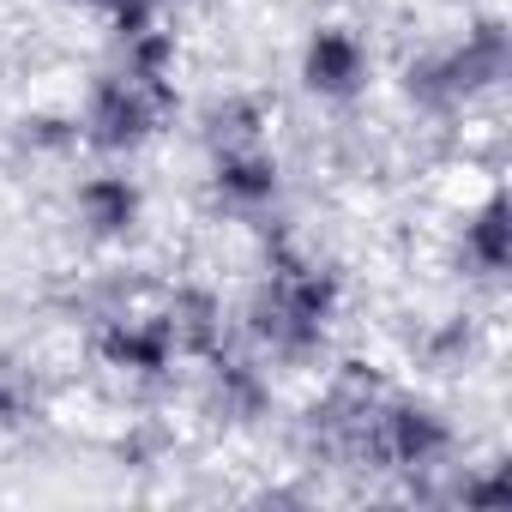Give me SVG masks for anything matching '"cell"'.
Returning a JSON list of instances; mask_svg holds the SVG:
<instances>
[{
	"instance_id": "1",
	"label": "cell",
	"mask_w": 512,
	"mask_h": 512,
	"mask_svg": "<svg viewBox=\"0 0 512 512\" xmlns=\"http://www.w3.org/2000/svg\"><path fill=\"white\" fill-rule=\"evenodd\" d=\"M235 338L266 356L278 374H314L338 356L350 320V278L332 253H320L290 217L253 229V266L241 296H229Z\"/></svg>"
},
{
	"instance_id": "2",
	"label": "cell",
	"mask_w": 512,
	"mask_h": 512,
	"mask_svg": "<svg viewBox=\"0 0 512 512\" xmlns=\"http://www.w3.org/2000/svg\"><path fill=\"white\" fill-rule=\"evenodd\" d=\"M464 428L452 416V404L416 380H386L356 434H350V458H344V476L356 482H380L392 488L398 500H434V482L464 458Z\"/></svg>"
},
{
	"instance_id": "3",
	"label": "cell",
	"mask_w": 512,
	"mask_h": 512,
	"mask_svg": "<svg viewBox=\"0 0 512 512\" xmlns=\"http://www.w3.org/2000/svg\"><path fill=\"white\" fill-rule=\"evenodd\" d=\"M506 79H512V31L500 7H464L452 31L404 49L392 67V91L404 115L428 127H464L506 91Z\"/></svg>"
},
{
	"instance_id": "4",
	"label": "cell",
	"mask_w": 512,
	"mask_h": 512,
	"mask_svg": "<svg viewBox=\"0 0 512 512\" xmlns=\"http://www.w3.org/2000/svg\"><path fill=\"white\" fill-rule=\"evenodd\" d=\"M181 115H187L181 79L139 73V67H127V61H115V55L79 85V103H73L79 151H85V157H109V163L145 157L151 145H163V139L175 133Z\"/></svg>"
},
{
	"instance_id": "5",
	"label": "cell",
	"mask_w": 512,
	"mask_h": 512,
	"mask_svg": "<svg viewBox=\"0 0 512 512\" xmlns=\"http://www.w3.org/2000/svg\"><path fill=\"white\" fill-rule=\"evenodd\" d=\"M284 374L266 362V356H253L241 338H223L217 350L193 356L181 368V398L187 410L211 428V434H260L278 422L284 410Z\"/></svg>"
},
{
	"instance_id": "6",
	"label": "cell",
	"mask_w": 512,
	"mask_h": 512,
	"mask_svg": "<svg viewBox=\"0 0 512 512\" xmlns=\"http://www.w3.org/2000/svg\"><path fill=\"white\" fill-rule=\"evenodd\" d=\"M85 356L127 398H169L181 386V368H187L169 326H163V314L151 308V290L139 302H121L103 320H91L85 326Z\"/></svg>"
},
{
	"instance_id": "7",
	"label": "cell",
	"mask_w": 512,
	"mask_h": 512,
	"mask_svg": "<svg viewBox=\"0 0 512 512\" xmlns=\"http://www.w3.org/2000/svg\"><path fill=\"white\" fill-rule=\"evenodd\" d=\"M61 223L79 247L115 253L139 247L145 229H151V187L145 175H133V163H109V157H91L85 169L67 175V193H61Z\"/></svg>"
},
{
	"instance_id": "8",
	"label": "cell",
	"mask_w": 512,
	"mask_h": 512,
	"mask_svg": "<svg viewBox=\"0 0 512 512\" xmlns=\"http://www.w3.org/2000/svg\"><path fill=\"white\" fill-rule=\"evenodd\" d=\"M199 193L211 217L235 229H266L290 205V163L278 139H241V145H205L199 151Z\"/></svg>"
},
{
	"instance_id": "9",
	"label": "cell",
	"mask_w": 512,
	"mask_h": 512,
	"mask_svg": "<svg viewBox=\"0 0 512 512\" xmlns=\"http://www.w3.org/2000/svg\"><path fill=\"white\" fill-rule=\"evenodd\" d=\"M290 73H296V91L314 109L344 115V109H362L374 97V85H380V49H374V37L356 19H314L302 31V43H296Z\"/></svg>"
},
{
	"instance_id": "10",
	"label": "cell",
	"mask_w": 512,
	"mask_h": 512,
	"mask_svg": "<svg viewBox=\"0 0 512 512\" xmlns=\"http://www.w3.org/2000/svg\"><path fill=\"white\" fill-rule=\"evenodd\" d=\"M446 272L470 290V296H500L506 278H512V211H506V187L488 175L464 211L452 217V235H446Z\"/></svg>"
},
{
	"instance_id": "11",
	"label": "cell",
	"mask_w": 512,
	"mask_h": 512,
	"mask_svg": "<svg viewBox=\"0 0 512 512\" xmlns=\"http://www.w3.org/2000/svg\"><path fill=\"white\" fill-rule=\"evenodd\" d=\"M151 308L163 314L181 362L217 350L223 338H235V314H229V296L217 278H199V272H175V278H151Z\"/></svg>"
},
{
	"instance_id": "12",
	"label": "cell",
	"mask_w": 512,
	"mask_h": 512,
	"mask_svg": "<svg viewBox=\"0 0 512 512\" xmlns=\"http://www.w3.org/2000/svg\"><path fill=\"white\" fill-rule=\"evenodd\" d=\"M488 344H494V338H488V320L458 302V308L428 314V320L410 332V362H416L428 380H464V374L482 368Z\"/></svg>"
},
{
	"instance_id": "13",
	"label": "cell",
	"mask_w": 512,
	"mask_h": 512,
	"mask_svg": "<svg viewBox=\"0 0 512 512\" xmlns=\"http://www.w3.org/2000/svg\"><path fill=\"white\" fill-rule=\"evenodd\" d=\"M199 151L205 145H241V139H272L278 133V103L253 85H223L193 109Z\"/></svg>"
},
{
	"instance_id": "14",
	"label": "cell",
	"mask_w": 512,
	"mask_h": 512,
	"mask_svg": "<svg viewBox=\"0 0 512 512\" xmlns=\"http://www.w3.org/2000/svg\"><path fill=\"white\" fill-rule=\"evenodd\" d=\"M55 410V380L37 356L0 344V434H31Z\"/></svg>"
},
{
	"instance_id": "15",
	"label": "cell",
	"mask_w": 512,
	"mask_h": 512,
	"mask_svg": "<svg viewBox=\"0 0 512 512\" xmlns=\"http://www.w3.org/2000/svg\"><path fill=\"white\" fill-rule=\"evenodd\" d=\"M7 145L19 163H37V169H67L79 151V121H73V103H37L25 115H13L7 127Z\"/></svg>"
},
{
	"instance_id": "16",
	"label": "cell",
	"mask_w": 512,
	"mask_h": 512,
	"mask_svg": "<svg viewBox=\"0 0 512 512\" xmlns=\"http://www.w3.org/2000/svg\"><path fill=\"white\" fill-rule=\"evenodd\" d=\"M67 7L85 13L109 43H121V37H133V31H145V25L169 19V0H67Z\"/></svg>"
},
{
	"instance_id": "17",
	"label": "cell",
	"mask_w": 512,
	"mask_h": 512,
	"mask_svg": "<svg viewBox=\"0 0 512 512\" xmlns=\"http://www.w3.org/2000/svg\"><path fill=\"white\" fill-rule=\"evenodd\" d=\"M169 7H181V0H169Z\"/></svg>"
}]
</instances>
